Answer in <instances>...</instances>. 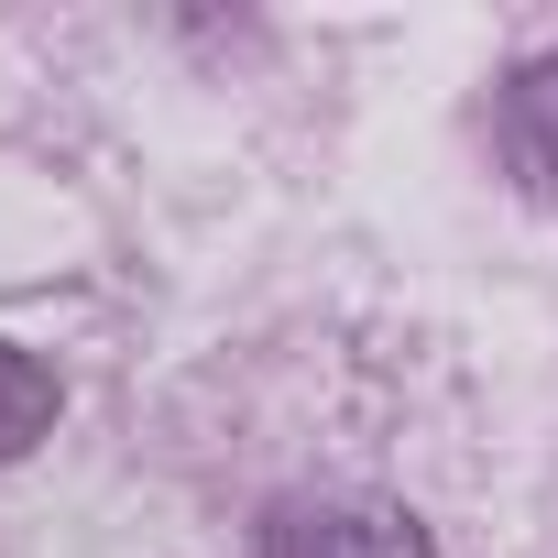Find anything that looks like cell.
Returning <instances> with one entry per match:
<instances>
[{"instance_id":"obj_1","label":"cell","mask_w":558,"mask_h":558,"mask_svg":"<svg viewBox=\"0 0 558 558\" xmlns=\"http://www.w3.org/2000/svg\"><path fill=\"white\" fill-rule=\"evenodd\" d=\"M263 558H438V547L395 504H286L263 525Z\"/></svg>"},{"instance_id":"obj_3","label":"cell","mask_w":558,"mask_h":558,"mask_svg":"<svg viewBox=\"0 0 558 558\" xmlns=\"http://www.w3.org/2000/svg\"><path fill=\"white\" fill-rule=\"evenodd\" d=\"M45 427H56V373H45L34 351L0 340V460H23Z\"/></svg>"},{"instance_id":"obj_2","label":"cell","mask_w":558,"mask_h":558,"mask_svg":"<svg viewBox=\"0 0 558 558\" xmlns=\"http://www.w3.org/2000/svg\"><path fill=\"white\" fill-rule=\"evenodd\" d=\"M504 143H514V165L558 197V66H525V77H514V99H504Z\"/></svg>"}]
</instances>
